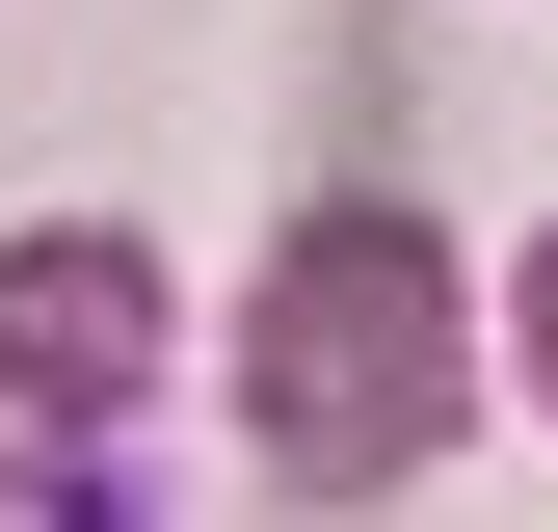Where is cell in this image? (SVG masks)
<instances>
[{"label": "cell", "instance_id": "cell-1", "mask_svg": "<svg viewBox=\"0 0 558 532\" xmlns=\"http://www.w3.org/2000/svg\"><path fill=\"white\" fill-rule=\"evenodd\" d=\"M452 426H478V266H452V214L319 186L266 240V293H240V452L293 506H399Z\"/></svg>", "mask_w": 558, "mask_h": 532}, {"label": "cell", "instance_id": "cell-2", "mask_svg": "<svg viewBox=\"0 0 558 532\" xmlns=\"http://www.w3.org/2000/svg\"><path fill=\"white\" fill-rule=\"evenodd\" d=\"M160 347H186V266L133 214H27L0 240V399H27V426H133Z\"/></svg>", "mask_w": 558, "mask_h": 532}, {"label": "cell", "instance_id": "cell-3", "mask_svg": "<svg viewBox=\"0 0 558 532\" xmlns=\"http://www.w3.org/2000/svg\"><path fill=\"white\" fill-rule=\"evenodd\" d=\"M0 532H133V452H107V426H27V399H0Z\"/></svg>", "mask_w": 558, "mask_h": 532}, {"label": "cell", "instance_id": "cell-4", "mask_svg": "<svg viewBox=\"0 0 558 532\" xmlns=\"http://www.w3.org/2000/svg\"><path fill=\"white\" fill-rule=\"evenodd\" d=\"M478 347H506V399H532V426H558V214L506 240V293H478Z\"/></svg>", "mask_w": 558, "mask_h": 532}]
</instances>
